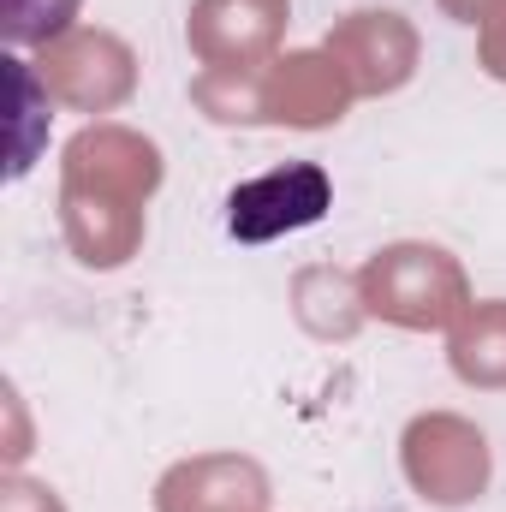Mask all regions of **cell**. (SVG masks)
Instances as JSON below:
<instances>
[{"instance_id": "cell-1", "label": "cell", "mask_w": 506, "mask_h": 512, "mask_svg": "<svg viewBox=\"0 0 506 512\" xmlns=\"http://www.w3.org/2000/svg\"><path fill=\"white\" fill-rule=\"evenodd\" d=\"M334 203V185L316 161H286L262 179H245L233 197H227V233L262 245V239H280V233H298V227H316Z\"/></svg>"}]
</instances>
